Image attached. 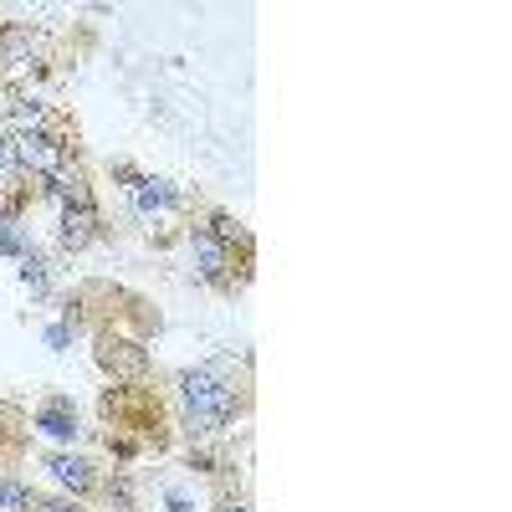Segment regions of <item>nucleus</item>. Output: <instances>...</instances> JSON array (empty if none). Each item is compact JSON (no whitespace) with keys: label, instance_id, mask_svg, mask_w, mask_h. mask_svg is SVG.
<instances>
[{"label":"nucleus","instance_id":"obj_10","mask_svg":"<svg viewBox=\"0 0 512 512\" xmlns=\"http://www.w3.org/2000/svg\"><path fill=\"white\" fill-rule=\"evenodd\" d=\"M0 251H11V256L21 251V236H16V226H11V221H0Z\"/></svg>","mask_w":512,"mask_h":512},{"label":"nucleus","instance_id":"obj_12","mask_svg":"<svg viewBox=\"0 0 512 512\" xmlns=\"http://www.w3.org/2000/svg\"><path fill=\"white\" fill-rule=\"evenodd\" d=\"M47 344L52 349H67V328H47Z\"/></svg>","mask_w":512,"mask_h":512},{"label":"nucleus","instance_id":"obj_9","mask_svg":"<svg viewBox=\"0 0 512 512\" xmlns=\"http://www.w3.org/2000/svg\"><path fill=\"white\" fill-rule=\"evenodd\" d=\"M21 277H26V282H31L36 292H47V267H41L36 256H26V262H21Z\"/></svg>","mask_w":512,"mask_h":512},{"label":"nucleus","instance_id":"obj_7","mask_svg":"<svg viewBox=\"0 0 512 512\" xmlns=\"http://www.w3.org/2000/svg\"><path fill=\"white\" fill-rule=\"evenodd\" d=\"M0 512H31V492L11 477H0Z\"/></svg>","mask_w":512,"mask_h":512},{"label":"nucleus","instance_id":"obj_5","mask_svg":"<svg viewBox=\"0 0 512 512\" xmlns=\"http://www.w3.org/2000/svg\"><path fill=\"white\" fill-rule=\"evenodd\" d=\"M47 472L67 487V492H93V466L82 461V456H47Z\"/></svg>","mask_w":512,"mask_h":512},{"label":"nucleus","instance_id":"obj_1","mask_svg":"<svg viewBox=\"0 0 512 512\" xmlns=\"http://www.w3.org/2000/svg\"><path fill=\"white\" fill-rule=\"evenodd\" d=\"M180 400H185V415L195 431H221V425L236 420L241 400H236V384L216 369V364H205V369H190L180 379Z\"/></svg>","mask_w":512,"mask_h":512},{"label":"nucleus","instance_id":"obj_6","mask_svg":"<svg viewBox=\"0 0 512 512\" xmlns=\"http://www.w3.org/2000/svg\"><path fill=\"white\" fill-rule=\"evenodd\" d=\"M36 425H41L47 436H57V441H72V436H77V420H72V410H67V405H41Z\"/></svg>","mask_w":512,"mask_h":512},{"label":"nucleus","instance_id":"obj_8","mask_svg":"<svg viewBox=\"0 0 512 512\" xmlns=\"http://www.w3.org/2000/svg\"><path fill=\"white\" fill-rule=\"evenodd\" d=\"M139 205L154 210V205H175V190H169L164 180H139Z\"/></svg>","mask_w":512,"mask_h":512},{"label":"nucleus","instance_id":"obj_13","mask_svg":"<svg viewBox=\"0 0 512 512\" xmlns=\"http://www.w3.org/2000/svg\"><path fill=\"white\" fill-rule=\"evenodd\" d=\"M41 512H82L77 502H41Z\"/></svg>","mask_w":512,"mask_h":512},{"label":"nucleus","instance_id":"obj_4","mask_svg":"<svg viewBox=\"0 0 512 512\" xmlns=\"http://www.w3.org/2000/svg\"><path fill=\"white\" fill-rule=\"evenodd\" d=\"M93 226H98V216H93V205H88V195H82V200H72V205L62 210V246H67V251H77V246H88Z\"/></svg>","mask_w":512,"mask_h":512},{"label":"nucleus","instance_id":"obj_15","mask_svg":"<svg viewBox=\"0 0 512 512\" xmlns=\"http://www.w3.org/2000/svg\"><path fill=\"white\" fill-rule=\"evenodd\" d=\"M169 507H175V512H190V502H185L180 492H169Z\"/></svg>","mask_w":512,"mask_h":512},{"label":"nucleus","instance_id":"obj_3","mask_svg":"<svg viewBox=\"0 0 512 512\" xmlns=\"http://www.w3.org/2000/svg\"><path fill=\"white\" fill-rule=\"evenodd\" d=\"M190 251H195V267H200V277H205V282H226L231 256H226V241H221V236L195 231V236H190Z\"/></svg>","mask_w":512,"mask_h":512},{"label":"nucleus","instance_id":"obj_2","mask_svg":"<svg viewBox=\"0 0 512 512\" xmlns=\"http://www.w3.org/2000/svg\"><path fill=\"white\" fill-rule=\"evenodd\" d=\"M11 149H16V159H21L26 169H41L47 180L62 169V144H57L52 134H36V128H31V134H21Z\"/></svg>","mask_w":512,"mask_h":512},{"label":"nucleus","instance_id":"obj_16","mask_svg":"<svg viewBox=\"0 0 512 512\" xmlns=\"http://www.w3.org/2000/svg\"><path fill=\"white\" fill-rule=\"evenodd\" d=\"M216 512H251V507H246V502H221Z\"/></svg>","mask_w":512,"mask_h":512},{"label":"nucleus","instance_id":"obj_11","mask_svg":"<svg viewBox=\"0 0 512 512\" xmlns=\"http://www.w3.org/2000/svg\"><path fill=\"white\" fill-rule=\"evenodd\" d=\"M16 164V149H11V139H0V169H11Z\"/></svg>","mask_w":512,"mask_h":512},{"label":"nucleus","instance_id":"obj_14","mask_svg":"<svg viewBox=\"0 0 512 512\" xmlns=\"http://www.w3.org/2000/svg\"><path fill=\"white\" fill-rule=\"evenodd\" d=\"M16 113H21V118H36V113H41V103H31V98H21V103H16Z\"/></svg>","mask_w":512,"mask_h":512}]
</instances>
